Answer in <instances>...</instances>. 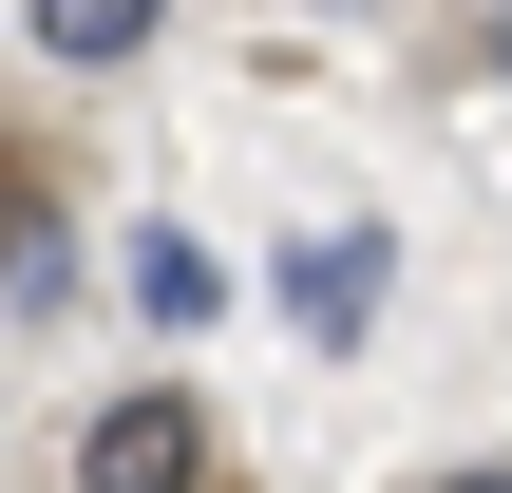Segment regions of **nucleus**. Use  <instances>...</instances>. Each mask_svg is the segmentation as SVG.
Here are the masks:
<instances>
[{"label":"nucleus","instance_id":"obj_6","mask_svg":"<svg viewBox=\"0 0 512 493\" xmlns=\"http://www.w3.org/2000/svg\"><path fill=\"white\" fill-rule=\"evenodd\" d=\"M437 493H512V456H475V475H437Z\"/></svg>","mask_w":512,"mask_h":493},{"label":"nucleus","instance_id":"obj_1","mask_svg":"<svg viewBox=\"0 0 512 493\" xmlns=\"http://www.w3.org/2000/svg\"><path fill=\"white\" fill-rule=\"evenodd\" d=\"M76 493H209V399L190 380H133L76 418Z\"/></svg>","mask_w":512,"mask_h":493},{"label":"nucleus","instance_id":"obj_7","mask_svg":"<svg viewBox=\"0 0 512 493\" xmlns=\"http://www.w3.org/2000/svg\"><path fill=\"white\" fill-rule=\"evenodd\" d=\"M494 76H512V0H494Z\"/></svg>","mask_w":512,"mask_h":493},{"label":"nucleus","instance_id":"obj_5","mask_svg":"<svg viewBox=\"0 0 512 493\" xmlns=\"http://www.w3.org/2000/svg\"><path fill=\"white\" fill-rule=\"evenodd\" d=\"M152 19H171V0H38V57L114 76V57H152Z\"/></svg>","mask_w":512,"mask_h":493},{"label":"nucleus","instance_id":"obj_3","mask_svg":"<svg viewBox=\"0 0 512 493\" xmlns=\"http://www.w3.org/2000/svg\"><path fill=\"white\" fill-rule=\"evenodd\" d=\"M76 285V228H57V171L0 133V304H57Z\"/></svg>","mask_w":512,"mask_h":493},{"label":"nucleus","instance_id":"obj_4","mask_svg":"<svg viewBox=\"0 0 512 493\" xmlns=\"http://www.w3.org/2000/svg\"><path fill=\"white\" fill-rule=\"evenodd\" d=\"M133 323H152V342H190V323H228V266H209L190 228H133Z\"/></svg>","mask_w":512,"mask_h":493},{"label":"nucleus","instance_id":"obj_2","mask_svg":"<svg viewBox=\"0 0 512 493\" xmlns=\"http://www.w3.org/2000/svg\"><path fill=\"white\" fill-rule=\"evenodd\" d=\"M380 285H399V247H380V228H304V247H285V323H304V342H361V323H380Z\"/></svg>","mask_w":512,"mask_h":493}]
</instances>
